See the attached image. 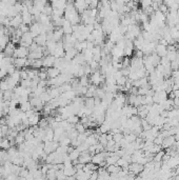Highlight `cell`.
Segmentation results:
<instances>
[{"instance_id": "obj_53", "label": "cell", "mask_w": 179, "mask_h": 180, "mask_svg": "<svg viewBox=\"0 0 179 180\" xmlns=\"http://www.w3.org/2000/svg\"><path fill=\"white\" fill-rule=\"evenodd\" d=\"M20 78H21V80H25V79H29L28 71H26V69H20Z\"/></svg>"}, {"instance_id": "obj_58", "label": "cell", "mask_w": 179, "mask_h": 180, "mask_svg": "<svg viewBox=\"0 0 179 180\" xmlns=\"http://www.w3.org/2000/svg\"><path fill=\"white\" fill-rule=\"evenodd\" d=\"M97 179H98V171H94V172H92L90 180H97Z\"/></svg>"}, {"instance_id": "obj_14", "label": "cell", "mask_w": 179, "mask_h": 180, "mask_svg": "<svg viewBox=\"0 0 179 180\" xmlns=\"http://www.w3.org/2000/svg\"><path fill=\"white\" fill-rule=\"evenodd\" d=\"M119 156L116 154V153H109L107 159H105V162H107V165H114V164L117 163V161L119 160Z\"/></svg>"}, {"instance_id": "obj_6", "label": "cell", "mask_w": 179, "mask_h": 180, "mask_svg": "<svg viewBox=\"0 0 179 180\" xmlns=\"http://www.w3.org/2000/svg\"><path fill=\"white\" fill-rule=\"evenodd\" d=\"M52 56H54L55 58H63L64 56H65V51H64V49H63V43H62V41L57 42V47H56V50L54 51Z\"/></svg>"}, {"instance_id": "obj_60", "label": "cell", "mask_w": 179, "mask_h": 180, "mask_svg": "<svg viewBox=\"0 0 179 180\" xmlns=\"http://www.w3.org/2000/svg\"><path fill=\"white\" fill-rule=\"evenodd\" d=\"M173 94H174V96H175V98H179V90L173 91Z\"/></svg>"}, {"instance_id": "obj_31", "label": "cell", "mask_w": 179, "mask_h": 180, "mask_svg": "<svg viewBox=\"0 0 179 180\" xmlns=\"http://www.w3.org/2000/svg\"><path fill=\"white\" fill-rule=\"evenodd\" d=\"M84 106L90 110H94L95 108V101L94 98H84Z\"/></svg>"}, {"instance_id": "obj_4", "label": "cell", "mask_w": 179, "mask_h": 180, "mask_svg": "<svg viewBox=\"0 0 179 180\" xmlns=\"http://www.w3.org/2000/svg\"><path fill=\"white\" fill-rule=\"evenodd\" d=\"M29 54H30V51L26 47H16V50L14 52V55H13V58H28Z\"/></svg>"}, {"instance_id": "obj_28", "label": "cell", "mask_w": 179, "mask_h": 180, "mask_svg": "<svg viewBox=\"0 0 179 180\" xmlns=\"http://www.w3.org/2000/svg\"><path fill=\"white\" fill-rule=\"evenodd\" d=\"M105 170H107V173H110L111 175L118 174V173L121 171V169H120L118 165H116V164H114V165H107V167H105Z\"/></svg>"}, {"instance_id": "obj_25", "label": "cell", "mask_w": 179, "mask_h": 180, "mask_svg": "<svg viewBox=\"0 0 179 180\" xmlns=\"http://www.w3.org/2000/svg\"><path fill=\"white\" fill-rule=\"evenodd\" d=\"M47 1H43V0H39V1H34L33 2V6L34 8H36L38 12H40V13H42V10H43V8L45 6V4H47Z\"/></svg>"}, {"instance_id": "obj_47", "label": "cell", "mask_w": 179, "mask_h": 180, "mask_svg": "<svg viewBox=\"0 0 179 180\" xmlns=\"http://www.w3.org/2000/svg\"><path fill=\"white\" fill-rule=\"evenodd\" d=\"M98 142H99L101 145H103V147H107V134H101V135L99 136V138H98Z\"/></svg>"}, {"instance_id": "obj_56", "label": "cell", "mask_w": 179, "mask_h": 180, "mask_svg": "<svg viewBox=\"0 0 179 180\" xmlns=\"http://www.w3.org/2000/svg\"><path fill=\"white\" fill-rule=\"evenodd\" d=\"M19 30L21 31L22 34L29 33V32H30V26H29V25H25V24H21L19 26Z\"/></svg>"}, {"instance_id": "obj_2", "label": "cell", "mask_w": 179, "mask_h": 180, "mask_svg": "<svg viewBox=\"0 0 179 180\" xmlns=\"http://www.w3.org/2000/svg\"><path fill=\"white\" fill-rule=\"evenodd\" d=\"M60 144L59 142H56V141H45L43 142V151L44 153L47 154V155H50L52 153L56 152V150L58 149Z\"/></svg>"}, {"instance_id": "obj_42", "label": "cell", "mask_w": 179, "mask_h": 180, "mask_svg": "<svg viewBox=\"0 0 179 180\" xmlns=\"http://www.w3.org/2000/svg\"><path fill=\"white\" fill-rule=\"evenodd\" d=\"M105 95V92L101 89V88H97L96 92H95V95H94V98H99V99H102V98L104 97Z\"/></svg>"}, {"instance_id": "obj_37", "label": "cell", "mask_w": 179, "mask_h": 180, "mask_svg": "<svg viewBox=\"0 0 179 180\" xmlns=\"http://www.w3.org/2000/svg\"><path fill=\"white\" fill-rule=\"evenodd\" d=\"M116 165H118L120 169H127L129 165H130V163L127 162V160H124L123 158H119V160L117 161Z\"/></svg>"}, {"instance_id": "obj_51", "label": "cell", "mask_w": 179, "mask_h": 180, "mask_svg": "<svg viewBox=\"0 0 179 180\" xmlns=\"http://www.w3.org/2000/svg\"><path fill=\"white\" fill-rule=\"evenodd\" d=\"M141 128L142 131H149L152 129V125H150L146 119H141Z\"/></svg>"}, {"instance_id": "obj_21", "label": "cell", "mask_w": 179, "mask_h": 180, "mask_svg": "<svg viewBox=\"0 0 179 180\" xmlns=\"http://www.w3.org/2000/svg\"><path fill=\"white\" fill-rule=\"evenodd\" d=\"M15 50H16V47H15V44H14V43H12V42H10V43H8V44L6 45V49H4L3 53L6 54V57H13Z\"/></svg>"}, {"instance_id": "obj_13", "label": "cell", "mask_w": 179, "mask_h": 180, "mask_svg": "<svg viewBox=\"0 0 179 180\" xmlns=\"http://www.w3.org/2000/svg\"><path fill=\"white\" fill-rule=\"evenodd\" d=\"M66 4L68 2L66 1H63V0H55V1H52L51 2V6L53 8V11H56V10H62V11H65L66 8Z\"/></svg>"}, {"instance_id": "obj_16", "label": "cell", "mask_w": 179, "mask_h": 180, "mask_svg": "<svg viewBox=\"0 0 179 180\" xmlns=\"http://www.w3.org/2000/svg\"><path fill=\"white\" fill-rule=\"evenodd\" d=\"M20 41L24 42L25 44H28L29 47H30V45L34 43V37L32 36V34H31L30 32H29V33H24V34H22Z\"/></svg>"}, {"instance_id": "obj_29", "label": "cell", "mask_w": 179, "mask_h": 180, "mask_svg": "<svg viewBox=\"0 0 179 180\" xmlns=\"http://www.w3.org/2000/svg\"><path fill=\"white\" fill-rule=\"evenodd\" d=\"M170 34H171V37L175 43H176V42H179V31L177 30L175 26L170 28Z\"/></svg>"}, {"instance_id": "obj_20", "label": "cell", "mask_w": 179, "mask_h": 180, "mask_svg": "<svg viewBox=\"0 0 179 180\" xmlns=\"http://www.w3.org/2000/svg\"><path fill=\"white\" fill-rule=\"evenodd\" d=\"M40 119H41V118H40L39 113L36 112L33 116H31L30 118H29V123H30V126H37V125L39 124Z\"/></svg>"}, {"instance_id": "obj_59", "label": "cell", "mask_w": 179, "mask_h": 180, "mask_svg": "<svg viewBox=\"0 0 179 180\" xmlns=\"http://www.w3.org/2000/svg\"><path fill=\"white\" fill-rule=\"evenodd\" d=\"M174 174H175V177L179 176V165H177L175 169H174Z\"/></svg>"}, {"instance_id": "obj_41", "label": "cell", "mask_w": 179, "mask_h": 180, "mask_svg": "<svg viewBox=\"0 0 179 180\" xmlns=\"http://www.w3.org/2000/svg\"><path fill=\"white\" fill-rule=\"evenodd\" d=\"M56 172L57 171H55V170H49L47 173V175H45V177H47V180H56Z\"/></svg>"}, {"instance_id": "obj_50", "label": "cell", "mask_w": 179, "mask_h": 180, "mask_svg": "<svg viewBox=\"0 0 179 180\" xmlns=\"http://www.w3.org/2000/svg\"><path fill=\"white\" fill-rule=\"evenodd\" d=\"M123 134L122 133H118V134H114L113 135V140L115 141V143H119L123 139Z\"/></svg>"}, {"instance_id": "obj_49", "label": "cell", "mask_w": 179, "mask_h": 180, "mask_svg": "<svg viewBox=\"0 0 179 180\" xmlns=\"http://www.w3.org/2000/svg\"><path fill=\"white\" fill-rule=\"evenodd\" d=\"M127 77H125V76H121L119 79L116 80V84L119 86H124L125 85V83H127Z\"/></svg>"}, {"instance_id": "obj_40", "label": "cell", "mask_w": 179, "mask_h": 180, "mask_svg": "<svg viewBox=\"0 0 179 180\" xmlns=\"http://www.w3.org/2000/svg\"><path fill=\"white\" fill-rule=\"evenodd\" d=\"M13 94H14V91H12V90L3 92V101H11Z\"/></svg>"}, {"instance_id": "obj_27", "label": "cell", "mask_w": 179, "mask_h": 180, "mask_svg": "<svg viewBox=\"0 0 179 180\" xmlns=\"http://www.w3.org/2000/svg\"><path fill=\"white\" fill-rule=\"evenodd\" d=\"M80 154H81V153L79 152L78 149H74V150L72 151L71 153H69V157H70V159L72 160V162L77 161L78 159H79V157H80Z\"/></svg>"}, {"instance_id": "obj_33", "label": "cell", "mask_w": 179, "mask_h": 180, "mask_svg": "<svg viewBox=\"0 0 179 180\" xmlns=\"http://www.w3.org/2000/svg\"><path fill=\"white\" fill-rule=\"evenodd\" d=\"M42 14L47 15V16L51 17L53 15V8L52 6H51V3H47L45 4V6L43 8V10H42Z\"/></svg>"}, {"instance_id": "obj_62", "label": "cell", "mask_w": 179, "mask_h": 180, "mask_svg": "<svg viewBox=\"0 0 179 180\" xmlns=\"http://www.w3.org/2000/svg\"><path fill=\"white\" fill-rule=\"evenodd\" d=\"M175 139H176V141H179V133L175 135Z\"/></svg>"}, {"instance_id": "obj_23", "label": "cell", "mask_w": 179, "mask_h": 180, "mask_svg": "<svg viewBox=\"0 0 179 180\" xmlns=\"http://www.w3.org/2000/svg\"><path fill=\"white\" fill-rule=\"evenodd\" d=\"M63 172H64V174H65L66 177H74L75 174H76V169H75L74 165L64 166Z\"/></svg>"}, {"instance_id": "obj_63", "label": "cell", "mask_w": 179, "mask_h": 180, "mask_svg": "<svg viewBox=\"0 0 179 180\" xmlns=\"http://www.w3.org/2000/svg\"><path fill=\"white\" fill-rule=\"evenodd\" d=\"M175 180H176V179H175Z\"/></svg>"}, {"instance_id": "obj_30", "label": "cell", "mask_w": 179, "mask_h": 180, "mask_svg": "<svg viewBox=\"0 0 179 180\" xmlns=\"http://www.w3.org/2000/svg\"><path fill=\"white\" fill-rule=\"evenodd\" d=\"M32 105H31L30 101H25V102H22L19 104V110L21 112H23V113H26L28 111H30V110H32Z\"/></svg>"}, {"instance_id": "obj_46", "label": "cell", "mask_w": 179, "mask_h": 180, "mask_svg": "<svg viewBox=\"0 0 179 180\" xmlns=\"http://www.w3.org/2000/svg\"><path fill=\"white\" fill-rule=\"evenodd\" d=\"M10 90V86H8V83L6 79H2V80L0 81V91L2 92H6Z\"/></svg>"}, {"instance_id": "obj_32", "label": "cell", "mask_w": 179, "mask_h": 180, "mask_svg": "<svg viewBox=\"0 0 179 180\" xmlns=\"http://www.w3.org/2000/svg\"><path fill=\"white\" fill-rule=\"evenodd\" d=\"M61 96H62L64 99L69 100V101H71L72 102V100L76 97V94H75L74 91L72 90V91H70V92H65V93H63V94H61Z\"/></svg>"}, {"instance_id": "obj_19", "label": "cell", "mask_w": 179, "mask_h": 180, "mask_svg": "<svg viewBox=\"0 0 179 180\" xmlns=\"http://www.w3.org/2000/svg\"><path fill=\"white\" fill-rule=\"evenodd\" d=\"M47 77L50 78V79H54V78L58 77V76L60 75L61 72L57 67H50V69H47Z\"/></svg>"}, {"instance_id": "obj_26", "label": "cell", "mask_w": 179, "mask_h": 180, "mask_svg": "<svg viewBox=\"0 0 179 180\" xmlns=\"http://www.w3.org/2000/svg\"><path fill=\"white\" fill-rule=\"evenodd\" d=\"M98 129H99L100 133H101V134H107V133H110V132H111V123H109V122L104 121Z\"/></svg>"}, {"instance_id": "obj_9", "label": "cell", "mask_w": 179, "mask_h": 180, "mask_svg": "<svg viewBox=\"0 0 179 180\" xmlns=\"http://www.w3.org/2000/svg\"><path fill=\"white\" fill-rule=\"evenodd\" d=\"M74 6H75V8L77 10V12L79 13V14H82L83 12L88 8V3H86V1H84V0H78V1H75Z\"/></svg>"}, {"instance_id": "obj_17", "label": "cell", "mask_w": 179, "mask_h": 180, "mask_svg": "<svg viewBox=\"0 0 179 180\" xmlns=\"http://www.w3.org/2000/svg\"><path fill=\"white\" fill-rule=\"evenodd\" d=\"M155 53L159 56L160 58H162V57H165L166 54H168V49H166V47H164V45L158 43V44L156 45V49H155Z\"/></svg>"}, {"instance_id": "obj_39", "label": "cell", "mask_w": 179, "mask_h": 180, "mask_svg": "<svg viewBox=\"0 0 179 180\" xmlns=\"http://www.w3.org/2000/svg\"><path fill=\"white\" fill-rule=\"evenodd\" d=\"M164 154H165V152L164 151H160V152H158L157 154H155L154 155V158H153V161L154 162H161L162 161V158H163V156H164Z\"/></svg>"}, {"instance_id": "obj_48", "label": "cell", "mask_w": 179, "mask_h": 180, "mask_svg": "<svg viewBox=\"0 0 179 180\" xmlns=\"http://www.w3.org/2000/svg\"><path fill=\"white\" fill-rule=\"evenodd\" d=\"M66 178L68 177L64 174L63 170H59V171L56 172V180H65Z\"/></svg>"}, {"instance_id": "obj_8", "label": "cell", "mask_w": 179, "mask_h": 180, "mask_svg": "<svg viewBox=\"0 0 179 180\" xmlns=\"http://www.w3.org/2000/svg\"><path fill=\"white\" fill-rule=\"evenodd\" d=\"M30 33L32 34V36L36 38L41 34V24L39 22H33L30 25Z\"/></svg>"}, {"instance_id": "obj_57", "label": "cell", "mask_w": 179, "mask_h": 180, "mask_svg": "<svg viewBox=\"0 0 179 180\" xmlns=\"http://www.w3.org/2000/svg\"><path fill=\"white\" fill-rule=\"evenodd\" d=\"M18 179H19V176H17V175H14V174H11V175H8L4 180H18Z\"/></svg>"}, {"instance_id": "obj_43", "label": "cell", "mask_w": 179, "mask_h": 180, "mask_svg": "<svg viewBox=\"0 0 179 180\" xmlns=\"http://www.w3.org/2000/svg\"><path fill=\"white\" fill-rule=\"evenodd\" d=\"M137 137H138L137 135H135L134 133H131V134H129V135H125V136H124V139H125V140H127V141L129 142V143H133V142L136 141Z\"/></svg>"}, {"instance_id": "obj_15", "label": "cell", "mask_w": 179, "mask_h": 180, "mask_svg": "<svg viewBox=\"0 0 179 180\" xmlns=\"http://www.w3.org/2000/svg\"><path fill=\"white\" fill-rule=\"evenodd\" d=\"M34 42H35L36 44L38 45V47H45L47 45V34H40L39 36H37L36 38H34Z\"/></svg>"}, {"instance_id": "obj_45", "label": "cell", "mask_w": 179, "mask_h": 180, "mask_svg": "<svg viewBox=\"0 0 179 180\" xmlns=\"http://www.w3.org/2000/svg\"><path fill=\"white\" fill-rule=\"evenodd\" d=\"M20 85L24 89H31L32 88V80L31 79H25V80L20 81Z\"/></svg>"}, {"instance_id": "obj_36", "label": "cell", "mask_w": 179, "mask_h": 180, "mask_svg": "<svg viewBox=\"0 0 179 180\" xmlns=\"http://www.w3.org/2000/svg\"><path fill=\"white\" fill-rule=\"evenodd\" d=\"M79 84L81 86L88 88L90 85V78H88V76H82L81 78H79Z\"/></svg>"}, {"instance_id": "obj_24", "label": "cell", "mask_w": 179, "mask_h": 180, "mask_svg": "<svg viewBox=\"0 0 179 180\" xmlns=\"http://www.w3.org/2000/svg\"><path fill=\"white\" fill-rule=\"evenodd\" d=\"M150 60H151L152 65H153L154 67H156L157 65H159L160 64V60H161V58H160L156 53H153L152 55H150Z\"/></svg>"}, {"instance_id": "obj_22", "label": "cell", "mask_w": 179, "mask_h": 180, "mask_svg": "<svg viewBox=\"0 0 179 180\" xmlns=\"http://www.w3.org/2000/svg\"><path fill=\"white\" fill-rule=\"evenodd\" d=\"M73 62L76 64H79V65H83V64H86V59H84V55H83V53H78L76 57L73 59Z\"/></svg>"}, {"instance_id": "obj_44", "label": "cell", "mask_w": 179, "mask_h": 180, "mask_svg": "<svg viewBox=\"0 0 179 180\" xmlns=\"http://www.w3.org/2000/svg\"><path fill=\"white\" fill-rule=\"evenodd\" d=\"M66 120H68L69 123H71V124H73V125H76L77 123H79L80 122V118L78 116H76V115H73V116H71Z\"/></svg>"}, {"instance_id": "obj_7", "label": "cell", "mask_w": 179, "mask_h": 180, "mask_svg": "<svg viewBox=\"0 0 179 180\" xmlns=\"http://www.w3.org/2000/svg\"><path fill=\"white\" fill-rule=\"evenodd\" d=\"M127 170H129L130 174L137 175L138 176V175H140V173L143 171V165H141V164H139V163H130Z\"/></svg>"}, {"instance_id": "obj_55", "label": "cell", "mask_w": 179, "mask_h": 180, "mask_svg": "<svg viewBox=\"0 0 179 180\" xmlns=\"http://www.w3.org/2000/svg\"><path fill=\"white\" fill-rule=\"evenodd\" d=\"M30 174V171L28 169H25V167H22L21 172L19 174V177H23V178H26L28 177V175Z\"/></svg>"}, {"instance_id": "obj_38", "label": "cell", "mask_w": 179, "mask_h": 180, "mask_svg": "<svg viewBox=\"0 0 179 180\" xmlns=\"http://www.w3.org/2000/svg\"><path fill=\"white\" fill-rule=\"evenodd\" d=\"M40 100L42 101V103H44V104H47V103H49L51 101V97H50V94L47 93V91H45L43 93V94L40 95Z\"/></svg>"}, {"instance_id": "obj_61", "label": "cell", "mask_w": 179, "mask_h": 180, "mask_svg": "<svg viewBox=\"0 0 179 180\" xmlns=\"http://www.w3.org/2000/svg\"><path fill=\"white\" fill-rule=\"evenodd\" d=\"M134 180H144V179H143L142 177H140V176L138 175V176H135V179H134Z\"/></svg>"}, {"instance_id": "obj_54", "label": "cell", "mask_w": 179, "mask_h": 180, "mask_svg": "<svg viewBox=\"0 0 179 180\" xmlns=\"http://www.w3.org/2000/svg\"><path fill=\"white\" fill-rule=\"evenodd\" d=\"M140 6H141V8H142L143 10H146V8L152 6V1H150V0H146V1H141Z\"/></svg>"}, {"instance_id": "obj_18", "label": "cell", "mask_w": 179, "mask_h": 180, "mask_svg": "<svg viewBox=\"0 0 179 180\" xmlns=\"http://www.w3.org/2000/svg\"><path fill=\"white\" fill-rule=\"evenodd\" d=\"M28 64V58H14V65L16 69H22L26 67Z\"/></svg>"}, {"instance_id": "obj_52", "label": "cell", "mask_w": 179, "mask_h": 180, "mask_svg": "<svg viewBox=\"0 0 179 180\" xmlns=\"http://www.w3.org/2000/svg\"><path fill=\"white\" fill-rule=\"evenodd\" d=\"M75 129H76V130H77V132L79 134H82V133H84V132H86V126H84V125L82 124V123H77V124L75 125Z\"/></svg>"}, {"instance_id": "obj_34", "label": "cell", "mask_w": 179, "mask_h": 180, "mask_svg": "<svg viewBox=\"0 0 179 180\" xmlns=\"http://www.w3.org/2000/svg\"><path fill=\"white\" fill-rule=\"evenodd\" d=\"M66 134H68V138H70L71 140H74V139H76L78 137V135H79V133L77 132V130L76 129H72V130H70L69 132H66Z\"/></svg>"}, {"instance_id": "obj_3", "label": "cell", "mask_w": 179, "mask_h": 180, "mask_svg": "<svg viewBox=\"0 0 179 180\" xmlns=\"http://www.w3.org/2000/svg\"><path fill=\"white\" fill-rule=\"evenodd\" d=\"M107 155H109V152L104 151V152H101V153H98V154H95V155L92 157V163L96 164L97 166H99L102 162H104L105 159H107Z\"/></svg>"}, {"instance_id": "obj_1", "label": "cell", "mask_w": 179, "mask_h": 180, "mask_svg": "<svg viewBox=\"0 0 179 180\" xmlns=\"http://www.w3.org/2000/svg\"><path fill=\"white\" fill-rule=\"evenodd\" d=\"M64 19L71 22L72 25H76L80 23V14L75 8L74 2H68L65 12H64Z\"/></svg>"}, {"instance_id": "obj_11", "label": "cell", "mask_w": 179, "mask_h": 180, "mask_svg": "<svg viewBox=\"0 0 179 180\" xmlns=\"http://www.w3.org/2000/svg\"><path fill=\"white\" fill-rule=\"evenodd\" d=\"M21 24H23V23H22L21 14H18L17 16H15L14 18H12L11 21H10V28H15V30L19 28V26Z\"/></svg>"}, {"instance_id": "obj_5", "label": "cell", "mask_w": 179, "mask_h": 180, "mask_svg": "<svg viewBox=\"0 0 179 180\" xmlns=\"http://www.w3.org/2000/svg\"><path fill=\"white\" fill-rule=\"evenodd\" d=\"M56 58L52 55H47L44 56L42 58V67H45V69H50V67H54V63H55Z\"/></svg>"}, {"instance_id": "obj_10", "label": "cell", "mask_w": 179, "mask_h": 180, "mask_svg": "<svg viewBox=\"0 0 179 180\" xmlns=\"http://www.w3.org/2000/svg\"><path fill=\"white\" fill-rule=\"evenodd\" d=\"M92 157H93V156H92L88 152L81 153L79 159H78V163H81V164H83V165H86V164L90 163L92 161Z\"/></svg>"}, {"instance_id": "obj_35", "label": "cell", "mask_w": 179, "mask_h": 180, "mask_svg": "<svg viewBox=\"0 0 179 180\" xmlns=\"http://www.w3.org/2000/svg\"><path fill=\"white\" fill-rule=\"evenodd\" d=\"M11 147V143H10V140H8V138H3L2 141H1V143H0V150H6L8 151V149Z\"/></svg>"}, {"instance_id": "obj_12", "label": "cell", "mask_w": 179, "mask_h": 180, "mask_svg": "<svg viewBox=\"0 0 179 180\" xmlns=\"http://www.w3.org/2000/svg\"><path fill=\"white\" fill-rule=\"evenodd\" d=\"M175 143H176L175 136H169V137L163 139V142H162V144H161V147L164 149V150H166V149H170L171 147H173Z\"/></svg>"}]
</instances>
